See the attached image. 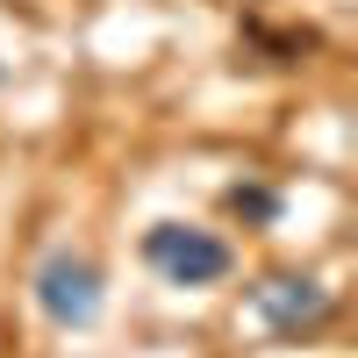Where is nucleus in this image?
<instances>
[{"label":"nucleus","mask_w":358,"mask_h":358,"mask_svg":"<svg viewBox=\"0 0 358 358\" xmlns=\"http://www.w3.org/2000/svg\"><path fill=\"white\" fill-rule=\"evenodd\" d=\"M143 265L165 287H215V280L236 273V251L201 222H151L143 229Z\"/></svg>","instance_id":"2"},{"label":"nucleus","mask_w":358,"mask_h":358,"mask_svg":"<svg viewBox=\"0 0 358 358\" xmlns=\"http://www.w3.org/2000/svg\"><path fill=\"white\" fill-rule=\"evenodd\" d=\"M29 301H36V315L50 322V330H94L101 308H108V273L86 251L57 244L36 265V280H29Z\"/></svg>","instance_id":"1"},{"label":"nucleus","mask_w":358,"mask_h":358,"mask_svg":"<svg viewBox=\"0 0 358 358\" xmlns=\"http://www.w3.org/2000/svg\"><path fill=\"white\" fill-rule=\"evenodd\" d=\"M251 315L273 337H315L322 322L337 315V287L315 280V273H265L251 287Z\"/></svg>","instance_id":"3"},{"label":"nucleus","mask_w":358,"mask_h":358,"mask_svg":"<svg viewBox=\"0 0 358 358\" xmlns=\"http://www.w3.org/2000/svg\"><path fill=\"white\" fill-rule=\"evenodd\" d=\"M222 208H229V215H244V222H273V215H280V194L258 187V179H236V187L222 194Z\"/></svg>","instance_id":"4"}]
</instances>
